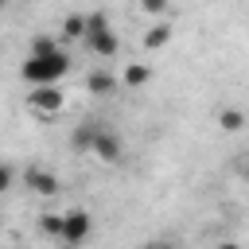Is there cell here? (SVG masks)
Returning <instances> with one entry per match:
<instances>
[{
  "instance_id": "cell-1",
  "label": "cell",
  "mask_w": 249,
  "mask_h": 249,
  "mask_svg": "<svg viewBox=\"0 0 249 249\" xmlns=\"http://www.w3.org/2000/svg\"><path fill=\"white\" fill-rule=\"evenodd\" d=\"M66 70H70V54L66 51H58V54H47V58H31L27 54V62H23V82H31V86H54L58 78H66Z\"/></svg>"
},
{
  "instance_id": "cell-2",
  "label": "cell",
  "mask_w": 249,
  "mask_h": 249,
  "mask_svg": "<svg viewBox=\"0 0 249 249\" xmlns=\"http://www.w3.org/2000/svg\"><path fill=\"white\" fill-rule=\"evenodd\" d=\"M89 233H93V214H89V210H82V206H70V210H66V226H62L58 245L78 249V245H82Z\"/></svg>"
},
{
  "instance_id": "cell-3",
  "label": "cell",
  "mask_w": 249,
  "mask_h": 249,
  "mask_svg": "<svg viewBox=\"0 0 249 249\" xmlns=\"http://www.w3.org/2000/svg\"><path fill=\"white\" fill-rule=\"evenodd\" d=\"M27 109L39 113V117H54V113L66 109V93H62L58 86H31V93H27Z\"/></svg>"
},
{
  "instance_id": "cell-4",
  "label": "cell",
  "mask_w": 249,
  "mask_h": 249,
  "mask_svg": "<svg viewBox=\"0 0 249 249\" xmlns=\"http://www.w3.org/2000/svg\"><path fill=\"white\" fill-rule=\"evenodd\" d=\"M89 156L113 167V163H121V160H124V140H121V136H117V132H113V128L105 124V128L97 132V140H93V148H89Z\"/></svg>"
},
{
  "instance_id": "cell-5",
  "label": "cell",
  "mask_w": 249,
  "mask_h": 249,
  "mask_svg": "<svg viewBox=\"0 0 249 249\" xmlns=\"http://www.w3.org/2000/svg\"><path fill=\"white\" fill-rule=\"evenodd\" d=\"M27 187L39 195V198H54L58 191H62V183H58V175L54 171H47V167H27Z\"/></svg>"
},
{
  "instance_id": "cell-6",
  "label": "cell",
  "mask_w": 249,
  "mask_h": 249,
  "mask_svg": "<svg viewBox=\"0 0 249 249\" xmlns=\"http://www.w3.org/2000/svg\"><path fill=\"white\" fill-rule=\"evenodd\" d=\"M86 47H89L97 58H113L117 47H121V39H117L113 27H105V31H89V35H86Z\"/></svg>"
},
{
  "instance_id": "cell-7",
  "label": "cell",
  "mask_w": 249,
  "mask_h": 249,
  "mask_svg": "<svg viewBox=\"0 0 249 249\" xmlns=\"http://www.w3.org/2000/svg\"><path fill=\"white\" fill-rule=\"evenodd\" d=\"M101 128H105L101 121H82V124H74V132H70V148H78V152H89Z\"/></svg>"
},
{
  "instance_id": "cell-8",
  "label": "cell",
  "mask_w": 249,
  "mask_h": 249,
  "mask_svg": "<svg viewBox=\"0 0 249 249\" xmlns=\"http://www.w3.org/2000/svg\"><path fill=\"white\" fill-rule=\"evenodd\" d=\"M167 39H171V23L167 19H156L148 31H144V51H160V47H167Z\"/></svg>"
},
{
  "instance_id": "cell-9",
  "label": "cell",
  "mask_w": 249,
  "mask_h": 249,
  "mask_svg": "<svg viewBox=\"0 0 249 249\" xmlns=\"http://www.w3.org/2000/svg\"><path fill=\"white\" fill-rule=\"evenodd\" d=\"M117 82H121V78H113L109 70H93V74L86 78V89H89L93 97H109V93L117 89Z\"/></svg>"
},
{
  "instance_id": "cell-10",
  "label": "cell",
  "mask_w": 249,
  "mask_h": 249,
  "mask_svg": "<svg viewBox=\"0 0 249 249\" xmlns=\"http://www.w3.org/2000/svg\"><path fill=\"white\" fill-rule=\"evenodd\" d=\"M121 82H124V89H140V86L152 82V66H144V62H128L124 74H121Z\"/></svg>"
},
{
  "instance_id": "cell-11",
  "label": "cell",
  "mask_w": 249,
  "mask_h": 249,
  "mask_svg": "<svg viewBox=\"0 0 249 249\" xmlns=\"http://www.w3.org/2000/svg\"><path fill=\"white\" fill-rule=\"evenodd\" d=\"M62 226H66V210H43L39 214V230L47 233V237H62Z\"/></svg>"
},
{
  "instance_id": "cell-12",
  "label": "cell",
  "mask_w": 249,
  "mask_h": 249,
  "mask_svg": "<svg viewBox=\"0 0 249 249\" xmlns=\"http://www.w3.org/2000/svg\"><path fill=\"white\" fill-rule=\"evenodd\" d=\"M86 31H89V23H86V16H66L62 19V27H58V35L66 39V43H74V39H86Z\"/></svg>"
},
{
  "instance_id": "cell-13",
  "label": "cell",
  "mask_w": 249,
  "mask_h": 249,
  "mask_svg": "<svg viewBox=\"0 0 249 249\" xmlns=\"http://www.w3.org/2000/svg\"><path fill=\"white\" fill-rule=\"evenodd\" d=\"M62 51V43L58 39H51V35H35L31 39V47H27V54L31 58H47V54H58Z\"/></svg>"
},
{
  "instance_id": "cell-14",
  "label": "cell",
  "mask_w": 249,
  "mask_h": 249,
  "mask_svg": "<svg viewBox=\"0 0 249 249\" xmlns=\"http://www.w3.org/2000/svg\"><path fill=\"white\" fill-rule=\"evenodd\" d=\"M218 128L222 132H241L245 128V113L241 109H218Z\"/></svg>"
},
{
  "instance_id": "cell-15",
  "label": "cell",
  "mask_w": 249,
  "mask_h": 249,
  "mask_svg": "<svg viewBox=\"0 0 249 249\" xmlns=\"http://www.w3.org/2000/svg\"><path fill=\"white\" fill-rule=\"evenodd\" d=\"M167 4H171V0H140V12H148V16H163Z\"/></svg>"
},
{
  "instance_id": "cell-16",
  "label": "cell",
  "mask_w": 249,
  "mask_h": 249,
  "mask_svg": "<svg viewBox=\"0 0 249 249\" xmlns=\"http://www.w3.org/2000/svg\"><path fill=\"white\" fill-rule=\"evenodd\" d=\"M12 183H16V167L4 163V167H0V191H12Z\"/></svg>"
},
{
  "instance_id": "cell-17",
  "label": "cell",
  "mask_w": 249,
  "mask_h": 249,
  "mask_svg": "<svg viewBox=\"0 0 249 249\" xmlns=\"http://www.w3.org/2000/svg\"><path fill=\"white\" fill-rule=\"evenodd\" d=\"M144 249H179V245H175V241H167V237H156V241H148Z\"/></svg>"
},
{
  "instance_id": "cell-18",
  "label": "cell",
  "mask_w": 249,
  "mask_h": 249,
  "mask_svg": "<svg viewBox=\"0 0 249 249\" xmlns=\"http://www.w3.org/2000/svg\"><path fill=\"white\" fill-rule=\"evenodd\" d=\"M214 249H241V245H237V241H218Z\"/></svg>"
},
{
  "instance_id": "cell-19",
  "label": "cell",
  "mask_w": 249,
  "mask_h": 249,
  "mask_svg": "<svg viewBox=\"0 0 249 249\" xmlns=\"http://www.w3.org/2000/svg\"><path fill=\"white\" fill-rule=\"evenodd\" d=\"M245 179H249V167H245Z\"/></svg>"
}]
</instances>
